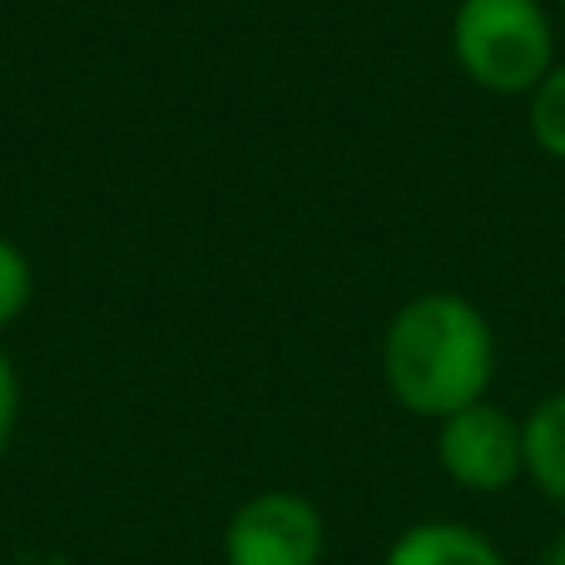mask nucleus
Segmentation results:
<instances>
[{"instance_id": "2", "label": "nucleus", "mask_w": 565, "mask_h": 565, "mask_svg": "<svg viewBox=\"0 0 565 565\" xmlns=\"http://www.w3.org/2000/svg\"><path fill=\"white\" fill-rule=\"evenodd\" d=\"M451 55L487 95H531L556 70V20L541 0H461Z\"/></svg>"}, {"instance_id": "9", "label": "nucleus", "mask_w": 565, "mask_h": 565, "mask_svg": "<svg viewBox=\"0 0 565 565\" xmlns=\"http://www.w3.org/2000/svg\"><path fill=\"white\" fill-rule=\"evenodd\" d=\"M15 422H20V377H15V362L0 352V457L10 451Z\"/></svg>"}, {"instance_id": "6", "label": "nucleus", "mask_w": 565, "mask_h": 565, "mask_svg": "<svg viewBox=\"0 0 565 565\" xmlns=\"http://www.w3.org/2000/svg\"><path fill=\"white\" fill-rule=\"evenodd\" d=\"M521 447H526V477L546 501L565 507V392H551L521 422Z\"/></svg>"}, {"instance_id": "10", "label": "nucleus", "mask_w": 565, "mask_h": 565, "mask_svg": "<svg viewBox=\"0 0 565 565\" xmlns=\"http://www.w3.org/2000/svg\"><path fill=\"white\" fill-rule=\"evenodd\" d=\"M541 565H565V531L551 541V551H546V561H541Z\"/></svg>"}, {"instance_id": "8", "label": "nucleus", "mask_w": 565, "mask_h": 565, "mask_svg": "<svg viewBox=\"0 0 565 565\" xmlns=\"http://www.w3.org/2000/svg\"><path fill=\"white\" fill-rule=\"evenodd\" d=\"M30 298H35V268L20 254V244L0 234V328H10L30 308Z\"/></svg>"}, {"instance_id": "11", "label": "nucleus", "mask_w": 565, "mask_h": 565, "mask_svg": "<svg viewBox=\"0 0 565 565\" xmlns=\"http://www.w3.org/2000/svg\"><path fill=\"white\" fill-rule=\"evenodd\" d=\"M561 20H565V0H561Z\"/></svg>"}, {"instance_id": "4", "label": "nucleus", "mask_w": 565, "mask_h": 565, "mask_svg": "<svg viewBox=\"0 0 565 565\" xmlns=\"http://www.w3.org/2000/svg\"><path fill=\"white\" fill-rule=\"evenodd\" d=\"M437 461L457 487L497 497L516 477H526V447H521V422L501 412L497 402H471L437 422Z\"/></svg>"}, {"instance_id": "5", "label": "nucleus", "mask_w": 565, "mask_h": 565, "mask_svg": "<svg viewBox=\"0 0 565 565\" xmlns=\"http://www.w3.org/2000/svg\"><path fill=\"white\" fill-rule=\"evenodd\" d=\"M382 565H507V556L467 521H422L392 541Z\"/></svg>"}, {"instance_id": "3", "label": "nucleus", "mask_w": 565, "mask_h": 565, "mask_svg": "<svg viewBox=\"0 0 565 565\" xmlns=\"http://www.w3.org/2000/svg\"><path fill=\"white\" fill-rule=\"evenodd\" d=\"M328 521L302 491H258L228 516V565H322Z\"/></svg>"}, {"instance_id": "1", "label": "nucleus", "mask_w": 565, "mask_h": 565, "mask_svg": "<svg viewBox=\"0 0 565 565\" xmlns=\"http://www.w3.org/2000/svg\"><path fill=\"white\" fill-rule=\"evenodd\" d=\"M497 372V338L487 312L461 292H422L402 302L382 338V377L402 412L447 422L487 397Z\"/></svg>"}, {"instance_id": "7", "label": "nucleus", "mask_w": 565, "mask_h": 565, "mask_svg": "<svg viewBox=\"0 0 565 565\" xmlns=\"http://www.w3.org/2000/svg\"><path fill=\"white\" fill-rule=\"evenodd\" d=\"M531 139L541 145V154H551L556 164H565V65L556 60L546 79L531 89Z\"/></svg>"}]
</instances>
